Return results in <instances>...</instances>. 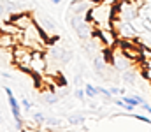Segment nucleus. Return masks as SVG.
Listing matches in <instances>:
<instances>
[{
    "label": "nucleus",
    "mask_w": 151,
    "mask_h": 132,
    "mask_svg": "<svg viewBox=\"0 0 151 132\" xmlns=\"http://www.w3.org/2000/svg\"><path fill=\"white\" fill-rule=\"evenodd\" d=\"M113 2L114 0H104V2L93 4L86 11L84 19L95 28H113V19L114 12H116V7Z\"/></svg>",
    "instance_id": "f257e3e1"
},
{
    "label": "nucleus",
    "mask_w": 151,
    "mask_h": 132,
    "mask_svg": "<svg viewBox=\"0 0 151 132\" xmlns=\"http://www.w3.org/2000/svg\"><path fill=\"white\" fill-rule=\"evenodd\" d=\"M70 27L74 28V32L77 34V37L81 41L91 39V35H93L91 32H95V30H91V25L84 19V14H74L70 18Z\"/></svg>",
    "instance_id": "f03ea898"
},
{
    "label": "nucleus",
    "mask_w": 151,
    "mask_h": 132,
    "mask_svg": "<svg viewBox=\"0 0 151 132\" xmlns=\"http://www.w3.org/2000/svg\"><path fill=\"white\" fill-rule=\"evenodd\" d=\"M109 62L113 63L114 69H118V71H121V72L132 67V60L127 58V55H125V53L121 51V48H118V46H114V49L111 51V55H109Z\"/></svg>",
    "instance_id": "7ed1b4c3"
},
{
    "label": "nucleus",
    "mask_w": 151,
    "mask_h": 132,
    "mask_svg": "<svg viewBox=\"0 0 151 132\" xmlns=\"http://www.w3.org/2000/svg\"><path fill=\"white\" fill-rule=\"evenodd\" d=\"M47 69V60H46V51H32V62H30V72L42 76L44 71Z\"/></svg>",
    "instance_id": "20e7f679"
},
{
    "label": "nucleus",
    "mask_w": 151,
    "mask_h": 132,
    "mask_svg": "<svg viewBox=\"0 0 151 132\" xmlns=\"http://www.w3.org/2000/svg\"><path fill=\"white\" fill-rule=\"evenodd\" d=\"M9 21L14 23L16 27H19L21 30H25L28 25H32L35 21V18H34V14L30 11H19V12H12L11 18H9Z\"/></svg>",
    "instance_id": "39448f33"
},
{
    "label": "nucleus",
    "mask_w": 151,
    "mask_h": 132,
    "mask_svg": "<svg viewBox=\"0 0 151 132\" xmlns=\"http://www.w3.org/2000/svg\"><path fill=\"white\" fill-rule=\"evenodd\" d=\"M95 32H97V39H100L102 46H106V48H113L114 44H116L118 35H116L114 28H95Z\"/></svg>",
    "instance_id": "423d86ee"
},
{
    "label": "nucleus",
    "mask_w": 151,
    "mask_h": 132,
    "mask_svg": "<svg viewBox=\"0 0 151 132\" xmlns=\"http://www.w3.org/2000/svg\"><path fill=\"white\" fill-rule=\"evenodd\" d=\"M35 23H37L42 30H44V34H46L47 37H49V35H55V32H56V25H55V23H53L47 16L39 14L37 18H35ZM49 41L53 43V39H51V37H49Z\"/></svg>",
    "instance_id": "0eeeda50"
},
{
    "label": "nucleus",
    "mask_w": 151,
    "mask_h": 132,
    "mask_svg": "<svg viewBox=\"0 0 151 132\" xmlns=\"http://www.w3.org/2000/svg\"><path fill=\"white\" fill-rule=\"evenodd\" d=\"M5 95H7V100H9V106H11V111H12V116H14V120H21L19 104H18V99L14 97V93L11 92V88L5 87Z\"/></svg>",
    "instance_id": "6e6552de"
},
{
    "label": "nucleus",
    "mask_w": 151,
    "mask_h": 132,
    "mask_svg": "<svg viewBox=\"0 0 151 132\" xmlns=\"http://www.w3.org/2000/svg\"><path fill=\"white\" fill-rule=\"evenodd\" d=\"M93 4H90V0H74L69 7L70 14H86V11L91 7Z\"/></svg>",
    "instance_id": "1a4fd4ad"
},
{
    "label": "nucleus",
    "mask_w": 151,
    "mask_h": 132,
    "mask_svg": "<svg viewBox=\"0 0 151 132\" xmlns=\"http://www.w3.org/2000/svg\"><path fill=\"white\" fill-rule=\"evenodd\" d=\"M93 71H95L99 76L107 74V60L102 58V56H95V58H93Z\"/></svg>",
    "instance_id": "9d476101"
},
{
    "label": "nucleus",
    "mask_w": 151,
    "mask_h": 132,
    "mask_svg": "<svg viewBox=\"0 0 151 132\" xmlns=\"http://www.w3.org/2000/svg\"><path fill=\"white\" fill-rule=\"evenodd\" d=\"M0 32L11 34V35H18V34H21L23 30H21L19 27H16L14 23H11V21H4V23H0Z\"/></svg>",
    "instance_id": "9b49d317"
},
{
    "label": "nucleus",
    "mask_w": 151,
    "mask_h": 132,
    "mask_svg": "<svg viewBox=\"0 0 151 132\" xmlns=\"http://www.w3.org/2000/svg\"><path fill=\"white\" fill-rule=\"evenodd\" d=\"M123 81L128 83V85H137V81H139V74H137V71H130V69L123 71Z\"/></svg>",
    "instance_id": "f8f14e48"
},
{
    "label": "nucleus",
    "mask_w": 151,
    "mask_h": 132,
    "mask_svg": "<svg viewBox=\"0 0 151 132\" xmlns=\"http://www.w3.org/2000/svg\"><path fill=\"white\" fill-rule=\"evenodd\" d=\"M58 100H60V95H58V93H53L51 90L42 95V102H44V104H56Z\"/></svg>",
    "instance_id": "ddd939ff"
},
{
    "label": "nucleus",
    "mask_w": 151,
    "mask_h": 132,
    "mask_svg": "<svg viewBox=\"0 0 151 132\" xmlns=\"http://www.w3.org/2000/svg\"><path fill=\"white\" fill-rule=\"evenodd\" d=\"M84 93H86V97H88V99H95V97L99 95L97 87H93V85H90V83H86V85H84Z\"/></svg>",
    "instance_id": "4468645a"
},
{
    "label": "nucleus",
    "mask_w": 151,
    "mask_h": 132,
    "mask_svg": "<svg viewBox=\"0 0 151 132\" xmlns=\"http://www.w3.org/2000/svg\"><path fill=\"white\" fill-rule=\"evenodd\" d=\"M69 123H70V125H83V123H84V116H83L81 113L72 115V116H69Z\"/></svg>",
    "instance_id": "2eb2a0df"
},
{
    "label": "nucleus",
    "mask_w": 151,
    "mask_h": 132,
    "mask_svg": "<svg viewBox=\"0 0 151 132\" xmlns=\"http://www.w3.org/2000/svg\"><path fill=\"white\" fill-rule=\"evenodd\" d=\"M97 92H99V95H104L107 100H111L113 99V95H111V92L107 90V88H104V87H97Z\"/></svg>",
    "instance_id": "dca6fc26"
},
{
    "label": "nucleus",
    "mask_w": 151,
    "mask_h": 132,
    "mask_svg": "<svg viewBox=\"0 0 151 132\" xmlns=\"http://www.w3.org/2000/svg\"><path fill=\"white\" fill-rule=\"evenodd\" d=\"M130 116H132V118H135V120H139V122H144V123L151 125V118H148V116H141V115H137V113H132Z\"/></svg>",
    "instance_id": "f3484780"
},
{
    "label": "nucleus",
    "mask_w": 151,
    "mask_h": 132,
    "mask_svg": "<svg viewBox=\"0 0 151 132\" xmlns=\"http://www.w3.org/2000/svg\"><path fill=\"white\" fill-rule=\"evenodd\" d=\"M34 122H35L37 125H40V123L46 122V116H44L42 113H35V115H34Z\"/></svg>",
    "instance_id": "a211bd4d"
},
{
    "label": "nucleus",
    "mask_w": 151,
    "mask_h": 132,
    "mask_svg": "<svg viewBox=\"0 0 151 132\" xmlns=\"http://www.w3.org/2000/svg\"><path fill=\"white\" fill-rule=\"evenodd\" d=\"M142 78L151 83V67H142Z\"/></svg>",
    "instance_id": "6ab92c4d"
},
{
    "label": "nucleus",
    "mask_w": 151,
    "mask_h": 132,
    "mask_svg": "<svg viewBox=\"0 0 151 132\" xmlns=\"http://www.w3.org/2000/svg\"><path fill=\"white\" fill-rule=\"evenodd\" d=\"M21 106H23L25 111H30V109H32V102H30L28 99H21Z\"/></svg>",
    "instance_id": "aec40b11"
},
{
    "label": "nucleus",
    "mask_w": 151,
    "mask_h": 132,
    "mask_svg": "<svg viewBox=\"0 0 151 132\" xmlns=\"http://www.w3.org/2000/svg\"><path fill=\"white\" fill-rule=\"evenodd\" d=\"M76 97H77L79 100H84V97H86L84 90H83V88H77V90H76Z\"/></svg>",
    "instance_id": "412c9836"
},
{
    "label": "nucleus",
    "mask_w": 151,
    "mask_h": 132,
    "mask_svg": "<svg viewBox=\"0 0 151 132\" xmlns=\"http://www.w3.org/2000/svg\"><path fill=\"white\" fill-rule=\"evenodd\" d=\"M109 92H111V95H118V93H123V88H118V87H111L109 88Z\"/></svg>",
    "instance_id": "4be33fe9"
},
{
    "label": "nucleus",
    "mask_w": 151,
    "mask_h": 132,
    "mask_svg": "<svg viewBox=\"0 0 151 132\" xmlns=\"http://www.w3.org/2000/svg\"><path fill=\"white\" fill-rule=\"evenodd\" d=\"M46 123L47 125H60V120H56V118H46Z\"/></svg>",
    "instance_id": "5701e85b"
},
{
    "label": "nucleus",
    "mask_w": 151,
    "mask_h": 132,
    "mask_svg": "<svg viewBox=\"0 0 151 132\" xmlns=\"http://www.w3.org/2000/svg\"><path fill=\"white\" fill-rule=\"evenodd\" d=\"M141 107H142L144 111H148V113L151 115V106H150V104H146V102H144V104H141Z\"/></svg>",
    "instance_id": "b1692460"
},
{
    "label": "nucleus",
    "mask_w": 151,
    "mask_h": 132,
    "mask_svg": "<svg viewBox=\"0 0 151 132\" xmlns=\"http://www.w3.org/2000/svg\"><path fill=\"white\" fill-rule=\"evenodd\" d=\"M114 104H116V106H119V107H123V106H125L123 99H116V100H114Z\"/></svg>",
    "instance_id": "393cba45"
},
{
    "label": "nucleus",
    "mask_w": 151,
    "mask_h": 132,
    "mask_svg": "<svg viewBox=\"0 0 151 132\" xmlns=\"http://www.w3.org/2000/svg\"><path fill=\"white\" fill-rule=\"evenodd\" d=\"M4 12H5V7H4V4H0V18L4 16Z\"/></svg>",
    "instance_id": "a878e982"
},
{
    "label": "nucleus",
    "mask_w": 151,
    "mask_h": 132,
    "mask_svg": "<svg viewBox=\"0 0 151 132\" xmlns=\"http://www.w3.org/2000/svg\"><path fill=\"white\" fill-rule=\"evenodd\" d=\"M49 2H53V4H60L62 0H49Z\"/></svg>",
    "instance_id": "bb28decb"
},
{
    "label": "nucleus",
    "mask_w": 151,
    "mask_h": 132,
    "mask_svg": "<svg viewBox=\"0 0 151 132\" xmlns=\"http://www.w3.org/2000/svg\"><path fill=\"white\" fill-rule=\"evenodd\" d=\"M91 4H97V2H104V0H90Z\"/></svg>",
    "instance_id": "cd10ccee"
},
{
    "label": "nucleus",
    "mask_w": 151,
    "mask_h": 132,
    "mask_svg": "<svg viewBox=\"0 0 151 132\" xmlns=\"http://www.w3.org/2000/svg\"><path fill=\"white\" fill-rule=\"evenodd\" d=\"M0 125H2V118H0Z\"/></svg>",
    "instance_id": "c85d7f7f"
}]
</instances>
